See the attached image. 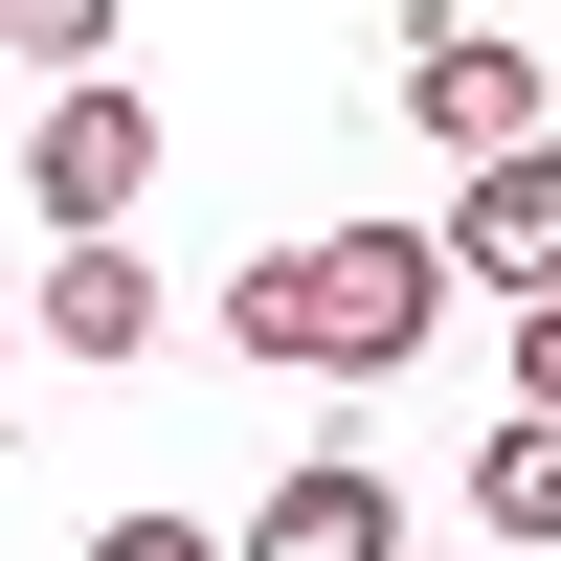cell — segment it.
<instances>
[{
	"instance_id": "1",
	"label": "cell",
	"mask_w": 561,
	"mask_h": 561,
	"mask_svg": "<svg viewBox=\"0 0 561 561\" xmlns=\"http://www.w3.org/2000/svg\"><path fill=\"white\" fill-rule=\"evenodd\" d=\"M449 337V248L427 225H314L293 248V382H404Z\"/></svg>"
},
{
	"instance_id": "2",
	"label": "cell",
	"mask_w": 561,
	"mask_h": 561,
	"mask_svg": "<svg viewBox=\"0 0 561 561\" xmlns=\"http://www.w3.org/2000/svg\"><path fill=\"white\" fill-rule=\"evenodd\" d=\"M135 180H158V113H135L113 68H90V90H45V135H23L45 248H135Z\"/></svg>"
},
{
	"instance_id": "3",
	"label": "cell",
	"mask_w": 561,
	"mask_h": 561,
	"mask_svg": "<svg viewBox=\"0 0 561 561\" xmlns=\"http://www.w3.org/2000/svg\"><path fill=\"white\" fill-rule=\"evenodd\" d=\"M404 135H449V180L539 135V45L517 23H404Z\"/></svg>"
},
{
	"instance_id": "4",
	"label": "cell",
	"mask_w": 561,
	"mask_h": 561,
	"mask_svg": "<svg viewBox=\"0 0 561 561\" xmlns=\"http://www.w3.org/2000/svg\"><path fill=\"white\" fill-rule=\"evenodd\" d=\"M427 248H449V293H561V135H517V158H472Z\"/></svg>"
},
{
	"instance_id": "5",
	"label": "cell",
	"mask_w": 561,
	"mask_h": 561,
	"mask_svg": "<svg viewBox=\"0 0 561 561\" xmlns=\"http://www.w3.org/2000/svg\"><path fill=\"white\" fill-rule=\"evenodd\" d=\"M225 561H404V472H359V449H314V472H270V517Z\"/></svg>"
},
{
	"instance_id": "6",
	"label": "cell",
	"mask_w": 561,
	"mask_h": 561,
	"mask_svg": "<svg viewBox=\"0 0 561 561\" xmlns=\"http://www.w3.org/2000/svg\"><path fill=\"white\" fill-rule=\"evenodd\" d=\"M158 314H180V293H158V270H135V248H45V293H23V337L113 382V359H158Z\"/></svg>"
},
{
	"instance_id": "7",
	"label": "cell",
	"mask_w": 561,
	"mask_h": 561,
	"mask_svg": "<svg viewBox=\"0 0 561 561\" xmlns=\"http://www.w3.org/2000/svg\"><path fill=\"white\" fill-rule=\"evenodd\" d=\"M472 517H494V539H561V427H539V404H494V449H472Z\"/></svg>"
},
{
	"instance_id": "8",
	"label": "cell",
	"mask_w": 561,
	"mask_h": 561,
	"mask_svg": "<svg viewBox=\"0 0 561 561\" xmlns=\"http://www.w3.org/2000/svg\"><path fill=\"white\" fill-rule=\"evenodd\" d=\"M0 68H45V90H90V68H113V0H0Z\"/></svg>"
},
{
	"instance_id": "9",
	"label": "cell",
	"mask_w": 561,
	"mask_h": 561,
	"mask_svg": "<svg viewBox=\"0 0 561 561\" xmlns=\"http://www.w3.org/2000/svg\"><path fill=\"white\" fill-rule=\"evenodd\" d=\"M203 337H225V359H293V248H248V270H225V293H203Z\"/></svg>"
},
{
	"instance_id": "10",
	"label": "cell",
	"mask_w": 561,
	"mask_h": 561,
	"mask_svg": "<svg viewBox=\"0 0 561 561\" xmlns=\"http://www.w3.org/2000/svg\"><path fill=\"white\" fill-rule=\"evenodd\" d=\"M90 561H225V517H90Z\"/></svg>"
},
{
	"instance_id": "11",
	"label": "cell",
	"mask_w": 561,
	"mask_h": 561,
	"mask_svg": "<svg viewBox=\"0 0 561 561\" xmlns=\"http://www.w3.org/2000/svg\"><path fill=\"white\" fill-rule=\"evenodd\" d=\"M517 404L561 427V293H517Z\"/></svg>"
},
{
	"instance_id": "12",
	"label": "cell",
	"mask_w": 561,
	"mask_h": 561,
	"mask_svg": "<svg viewBox=\"0 0 561 561\" xmlns=\"http://www.w3.org/2000/svg\"><path fill=\"white\" fill-rule=\"evenodd\" d=\"M0 314H23V293H0Z\"/></svg>"
}]
</instances>
